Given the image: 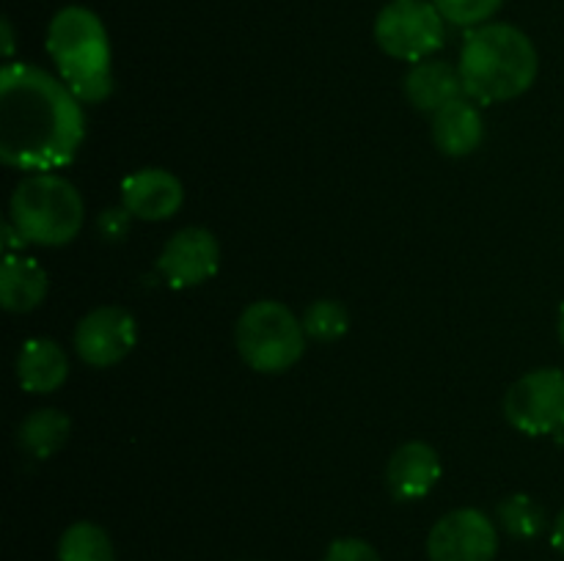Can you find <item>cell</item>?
<instances>
[{
	"mask_svg": "<svg viewBox=\"0 0 564 561\" xmlns=\"http://www.w3.org/2000/svg\"><path fill=\"white\" fill-rule=\"evenodd\" d=\"M499 522L516 539H534L545 531V512L532 495L516 493L499 504Z\"/></svg>",
	"mask_w": 564,
	"mask_h": 561,
	"instance_id": "19",
	"label": "cell"
},
{
	"mask_svg": "<svg viewBox=\"0 0 564 561\" xmlns=\"http://www.w3.org/2000/svg\"><path fill=\"white\" fill-rule=\"evenodd\" d=\"M386 482H389L391 495L397 501H422L441 482L438 451L424 440L402 443L391 454L389 468H386Z\"/></svg>",
	"mask_w": 564,
	"mask_h": 561,
	"instance_id": "12",
	"label": "cell"
},
{
	"mask_svg": "<svg viewBox=\"0 0 564 561\" xmlns=\"http://www.w3.org/2000/svg\"><path fill=\"white\" fill-rule=\"evenodd\" d=\"M446 22L457 28H479L505 6V0H433Z\"/></svg>",
	"mask_w": 564,
	"mask_h": 561,
	"instance_id": "21",
	"label": "cell"
},
{
	"mask_svg": "<svg viewBox=\"0 0 564 561\" xmlns=\"http://www.w3.org/2000/svg\"><path fill=\"white\" fill-rule=\"evenodd\" d=\"M220 267V245L204 226L180 229L163 245L158 270L174 289H191L213 278Z\"/></svg>",
	"mask_w": 564,
	"mask_h": 561,
	"instance_id": "10",
	"label": "cell"
},
{
	"mask_svg": "<svg viewBox=\"0 0 564 561\" xmlns=\"http://www.w3.org/2000/svg\"><path fill=\"white\" fill-rule=\"evenodd\" d=\"M444 16L427 0H391L375 20V42L397 61H427L444 44Z\"/></svg>",
	"mask_w": 564,
	"mask_h": 561,
	"instance_id": "6",
	"label": "cell"
},
{
	"mask_svg": "<svg viewBox=\"0 0 564 561\" xmlns=\"http://www.w3.org/2000/svg\"><path fill=\"white\" fill-rule=\"evenodd\" d=\"M9 215L22 240L58 248L80 234L86 207L69 179L55 174H33L11 193Z\"/></svg>",
	"mask_w": 564,
	"mask_h": 561,
	"instance_id": "4",
	"label": "cell"
},
{
	"mask_svg": "<svg viewBox=\"0 0 564 561\" xmlns=\"http://www.w3.org/2000/svg\"><path fill=\"white\" fill-rule=\"evenodd\" d=\"M0 297L3 308L11 314H28L47 297V273L36 258L9 256L0 267Z\"/></svg>",
	"mask_w": 564,
	"mask_h": 561,
	"instance_id": "16",
	"label": "cell"
},
{
	"mask_svg": "<svg viewBox=\"0 0 564 561\" xmlns=\"http://www.w3.org/2000/svg\"><path fill=\"white\" fill-rule=\"evenodd\" d=\"M457 69L468 99L479 105L507 102L527 94L538 80V47L521 28L485 22L468 31Z\"/></svg>",
	"mask_w": 564,
	"mask_h": 561,
	"instance_id": "2",
	"label": "cell"
},
{
	"mask_svg": "<svg viewBox=\"0 0 564 561\" xmlns=\"http://www.w3.org/2000/svg\"><path fill=\"white\" fill-rule=\"evenodd\" d=\"M47 53L64 86L80 102L97 105L113 91L110 38L102 20L86 6H64L50 20Z\"/></svg>",
	"mask_w": 564,
	"mask_h": 561,
	"instance_id": "3",
	"label": "cell"
},
{
	"mask_svg": "<svg viewBox=\"0 0 564 561\" xmlns=\"http://www.w3.org/2000/svg\"><path fill=\"white\" fill-rule=\"evenodd\" d=\"M405 94L411 105L424 113H438L441 108L452 105L466 94L460 69L446 61H419L405 77Z\"/></svg>",
	"mask_w": 564,
	"mask_h": 561,
	"instance_id": "14",
	"label": "cell"
},
{
	"mask_svg": "<svg viewBox=\"0 0 564 561\" xmlns=\"http://www.w3.org/2000/svg\"><path fill=\"white\" fill-rule=\"evenodd\" d=\"M86 138L80 99L64 80L31 64L0 72V157L33 174L64 168Z\"/></svg>",
	"mask_w": 564,
	"mask_h": 561,
	"instance_id": "1",
	"label": "cell"
},
{
	"mask_svg": "<svg viewBox=\"0 0 564 561\" xmlns=\"http://www.w3.org/2000/svg\"><path fill=\"white\" fill-rule=\"evenodd\" d=\"M505 416L518 432L554 435L564 429V372L538 369L510 385L505 396Z\"/></svg>",
	"mask_w": 564,
	"mask_h": 561,
	"instance_id": "7",
	"label": "cell"
},
{
	"mask_svg": "<svg viewBox=\"0 0 564 561\" xmlns=\"http://www.w3.org/2000/svg\"><path fill=\"white\" fill-rule=\"evenodd\" d=\"M69 377V358L53 339H28L17 355V380L28 394H53Z\"/></svg>",
	"mask_w": 564,
	"mask_h": 561,
	"instance_id": "13",
	"label": "cell"
},
{
	"mask_svg": "<svg viewBox=\"0 0 564 561\" xmlns=\"http://www.w3.org/2000/svg\"><path fill=\"white\" fill-rule=\"evenodd\" d=\"M185 187L171 170L143 168L121 182V204L141 220H169L180 212Z\"/></svg>",
	"mask_w": 564,
	"mask_h": 561,
	"instance_id": "11",
	"label": "cell"
},
{
	"mask_svg": "<svg viewBox=\"0 0 564 561\" xmlns=\"http://www.w3.org/2000/svg\"><path fill=\"white\" fill-rule=\"evenodd\" d=\"M3 42H6V58H11V53H14V33H11V22L3 20Z\"/></svg>",
	"mask_w": 564,
	"mask_h": 561,
	"instance_id": "25",
	"label": "cell"
},
{
	"mask_svg": "<svg viewBox=\"0 0 564 561\" xmlns=\"http://www.w3.org/2000/svg\"><path fill=\"white\" fill-rule=\"evenodd\" d=\"M551 544H554L556 553L564 556V512L560 517H556L554 528H551Z\"/></svg>",
	"mask_w": 564,
	"mask_h": 561,
	"instance_id": "24",
	"label": "cell"
},
{
	"mask_svg": "<svg viewBox=\"0 0 564 561\" xmlns=\"http://www.w3.org/2000/svg\"><path fill=\"white\" fill-rule=\"evenodd\" d=\"M130 223H132V212L121 204V207H110L102 209L97 218V231L102 240L108 242H119L130 234Z\"/></svg>",
	"mask_w": 564,
	"mask_h": 561,
	"instance_id": "23",
	"label": "cell"
},
{
	"mask_svg": "<svg viewBox=\"0 0 564 561\" xmlns=\"http://www.w3.org/2000/svg\"><path fill=\"white\" fill-rule=\"evenodd\" d=\"M235 341L253 372L281 374L306 352V328L284 302L257 300L237 319Z\"/></svg>",
	"mask_w": 564,
	"mask_h": 561,
	"instance_id": "5",
	"label": "cell"
},
{
	"mask_svg": "<svg viewBox=\"0 0 564 561\" xmlns=\"http://www.w3.org/2000/svg\"><path fill=\"white\" fill-rule=\"evenodd\" d=\"M58 561H116V550L102 526L80 520L61 534Z\"/></svg>",
	"mask_w": 564,
	"mask_h": 561,
	"instance_id": "18",
	"label": "cell"
},
{
	"mask_svg": "<svg viewBox=\"0 0 564 561\" xmlns=\"http://www.w3.org/2000/svg\"><path fill=\"white\" fill-rule=\"evenodd\" d=\"M499 531L479 509H455L441 517L427 537L430 561H494Z\"/></svg>",
	"mask_w": 564,
	"mask_h": 561,
	"instance_id": "8",
	"label": "cell"
},
{
	"mask_svg": "<svg viewBox=\"0 0 564 561\" xmlns=\"http://www.w3.org/2000/svg\"><path fill=\"white\" fill-rule=\"evenodd\" d=\"M433 141L449 157H466L485 141V119L468 99H455L433 116Z\"/></svg>",
	"mask_w": 564,
	"mask_h": 561,
	"instance_id": "15",
	"label": "cell"
},
{
	"mask_svg": "<svg viewBox=\"0 0 564 561\" xmlns=\"http://www.w3.org/2000/svg\"><path fill=\"white\" fill-rule=\"evenodd\" d=\"M69 429L72 421L66 418V413L55 410V407H42L20 424V446L33 460H50L66 446Z\"/></svg>",
	"mask_w": 564,
	"mask_h": 561,
	"instance_id": "17",
	"label": "cell"
},
{
	"mask_svg": "<svg viewBox=\"0 0 564 561\" xmlns=\"http://www.w3.org/2000/svg\"><path fill=\"white\" fill-rule=\"evenodd\" d=\"M560 341H562V346H564V302H562V308H560Z\"/></svg>",
	"mask_w": 564,
	"mask_h": 561,
	"instance_id": "26",
	"label": "cell"
},
{
	"mask_svg": "<svg viewBox=\"0 0 564 561\" xmlns=\"http://www.w3.org/2000/svg\"><path fill=\"white\" fill-rule=\"evenodd\" d=\"M303 328L314 341H336L350 328V314L339 300H317L303 314Z\"/></svg>",
	"mask_w": 564,
	"mask_h": 561,
	"instance_id": "20",
	"label": "cell"
},
{
	"mask_svg": "<svg viewBox=\"0 0 564 561\" xmlns=\"http://www.w3.org/2000/svg\"><path fill=\"white\" fill-rule=\"evenodd\" d=\"M325 561H383V559H380L375 544H369L367 539L341 537L336 539V542H330V548L325 550Z\"/></svg>",
	"mask_w": 564,
	"mask_h": 561,
	"instance_id": "22",
	"label": "cell"
},
{
	"mask_svg": "<svg viewBox=\"0 0 564 561\" xmlns=\"http://www.w3.org/2000/svg\"><path fill=\"white\" fill-rule=\"evenodd\" d=\"M138 341V324L127 308L102 306L77 322L75 350L83 363L94 369H108L124 361Z\"/></svg>",
	"mask_w": 564,
	"mask_h": 561,
	"instance_id": "9",
	"label": "cell"
}]
</instances>
